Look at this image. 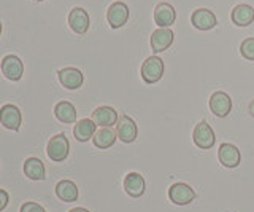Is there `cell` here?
<instances>
[{
  "label": "cell",
  "instance_id": "6da1fadb",
  "mask_svg": "<svg viewBox=\"0 0 254 212\" xmlns=\"http://www.w3.org/2000/svg\"><path fill=\"white\" fill-rule=\"evenodd\" d=\"M70 152V144L65 134H56L54 137L50 139V142L46 145V153L48 158L54 163H62L64 160H67Z\"/></svg>",
  "mask_w": 254,
  "mask_h": 212
},
{
  "label": "cell",
  "instance_id": "7a4b0ae2",
  "mask_svg": "<svg viewBox=\"0 0 254 212\" xmlns=\"http://www.w3.org/2000/svg\"><path fill=\"white\" fill-rule=\"evenodd\" d=\"M140 72H141L143 82L148 85H153L161 80L164 75V62L157 56H149L146 61H143Z\"/></svg>",
  "mask_w": 254,
  "mask_h": 212
},
{
  "label": "cell",
  "instance_id": "3957f363",
  "mask_svg": "<svg viewBox=\"0 0 254 212\" xmlns=\"http://www.w3.org/2000/svg\"><path fill=\"white\" fill-rule=\"evenodd\" d=\"M192 139H194V144L198 148H202V150H210V148L214 145V142H216L214 132H213L211 126L206 121H200L194 128Z\"/></svg>",
  "mask_w": 254,
  "mask_h": 212
},
{
  "label": "cell",
  "instance_id": "277c9868",
  "mask_svg": "<svg viewBox=\"0 0 254 212\" xmlns=\"http://www.w3.org/2000/svg\"><path fill=\"white\" fill-rule=\"evenodd\" d=\"M137 134H138L137 124H135V121L130 118V116H127V115L119 116L118 123H116L118 139L124 144H132L133 140L137 139Z\"/></svg>",
  "mask_w": 254,
  "mask_h": 212
},
{
  "label": "cell",
  "instance_id": "5b68a950",
  "mask_svg": "<svg viewBox=\"0 0 254 212\" xmlns=\"http://www.w3.org/2000/svg\"><path fill=\"white\" fill-rule=\"evenodd\" d=\"M169 198L177 206H186V204L192 203L195 198L194 188H190L188 184L177 182L169 188Z\"/></svg>",
  "mask_w": 254,
  "mask_h": 212
},
{
  "label": "cell",
  "instance_id": "8992f818",
  "mask_svg": "<svg viewBox=\"0 0 254 212\" xmlns=\"http://www.w3.org/2000/svg\"><path fill=\"white\" fill-rule=\"evenodd\" d=\"M210 110L213 112V115L219 116V118H224L232 110V99L224 91L213 93L210 98Z\"/></svg>",
  "mask_w": 254,
  "mask_h": 212
},
{
  "label": "cell",
  "instance_id": "52a82bcc",
  "mask_svg": "<svg viewBox=\"0 0 254 212\" xmlns=\"http://www.w3.org/2000/svg\"><path fill=\"white\" fill-rule=\"evenodd\" d=\"M129 14H130L129 6H127L124 2H115L110 5V8L107 11V21L113 29H119L127 22Z\"/></svg>",
  "mask_w": 254,
  "mask_h": 212
},
{
  "label": "cell",
  "instance_id": "ba28073f",
  "mask_svg": "<svg viewBox=\"0 0 254 212\" xmlns=\"http://www.w3.org/2000/svg\"><path fill=\"white\" fill-rule=\"evenodd\" d=\"M0 67H2L3 77L8 78V80H11V82L21 80V77L24 74L22 61L18 56H14V54H8V56H5L2 59V64H0Z\"/></svg>",
  "mask_w": 254,
  "mask_h": 212
},
{
  "label": "cell",
  "instance_id": "9c48e42d",
  "mask_svg": "<svg viewBox=\"0 0 254 212\" xmlns=\"http://www.w3.org/2000/svg\"><path fill=\"white\" fill-rule=\"evenodd\" d=\"M22 116L19 108L13 104H5L0 107V123L3 124L6 129L10 131H18L21 128Z\"/></svg>",
  "mask_w": 254,
  "mask_h": 212
},
{
  "label": "cell",
  "instance_id": "30bf717a",
  "mask_svg": "<svg viewBox=\"0 0 254 212\" xmlns=\"http://www.w3.org/2000/svg\"><path fill=\"white\" fill-rule=\"evenodd\" d=\"M68 26L78 35H84L89 29V14L86 10L75 6L68 13Z\"/></svg>",
  "mask_w": 254,
  "mask_h": 212
},
{
  "label": "cell",
  "instance_id": "8fae6325",
  "mask_svg": "<svg viewBox=\"0 0 254 212\" xmlns=\"http://www.w3.org/2000/svg\"><path fill=\"white\" fill-rule=\"evenodd\" d=\"M218 160L224 168H237L242 161L240 150L232 144H221L218 150Z\"/></svg>",
  "mask_w": 254,
  "mask_h": 212
},
{
  "label": "cell",
  "instance_id": "7c38bea8",
  "mask_svg": "<svg viewBox=\"0 0 254 212\" xmlns=\"http://www.w3.org/2000/svg\"><path fill=\"white\" fill-rule=\"evenodd\" d=\"M59 82L67 90H78L83 85V72L76 67H65L58 72Z\"/></svg>",
  "mask_w": 254,
  "mask_h": 212
},
{
  "label": "cell",
  "instance_id": "4fadbf2b",
  "mask_svg": "<svg viewBox=\"0 0 254 212\" xmlns=\"http://www.w3.org/2000/svg\"><path fill=\"white\" fill-rule=\"evenodd\" d=\"M124 190L132 198H140L146 192V182L138 172H129L124 179Z\"/></svg>",
  "mask_w": 254,
  "mask_h": 212
},
{
  "label": "cell",
  "instance_id": "5bb4252c",
  "mask_svg": "<svg viewBox=\"0 0 254 212\" xmlns=\"http://www.w3.org/2000/svg\"><path fill=\"white\" fill-rule=\"evenodd\" d=\"M190 22H192V26L198 30H210L218 24V19L211 10L198 8V10H194L192 16H190Z\"/></svg>",
  "mask_w": 254,
  "mask_h": 212
},
{
  "label": "cell",
  "instance_id": "9a60e30c",
  "mask_svg": "<svg viewBox=\"0 0 254 212\" xmlns=\"http://www.w3.org/2000/svg\"><path fill=\"white\" fill-rule=\"evenodd\" d=\"M175 19H177V13H175V8L170 3H157L156 10H154V21L156 24L161 29H167L170 27Z\"/></svg>",
  "mask_w": 254,
  "mask_h": 212
},
{
  "label": "cell",
  "instance_id": "2e32d148",
  "mask_svg": "<svg viewBox=\"0 0 254 212\" xmlns=\"http://www.w3.org/2000/svg\"><path fill=\"white\" fill-rule=\"evenodd\" d=\"M92 121L97 124V126L110 128L118 123V112L113 107H108V106L97 107L92 112Z\"/></svg>",
  "mask_w": 254,
  "mask_h": 212
},
{
  "label": "cell",
  "instance_id": "e0dca14e",
  "mask_svg": "<svg viewBox=\"0 0 254 212\" xmlns=\"http://www.w3.org/2000/svg\"><path fill=\"white\" fill-rule=\"evenodd\" d=\"M173 35L175 34L170 30V27L156 29L153 32V35H151V50H153L154 53L165 51L173 43Z\"/></svg>",
  "mask_w": 254,
  "mask_h": 212
},
{
  "label": "cell",
  "instance_id": "ac0fdd59",
  "mask_svg": "<svg viewBox=\"0 0 254 212\" xmlns=\"http://www.w3.org/2000/svg\"><path fill=\"white\" fill-rule=\"evenodd\" d=\"M230 18H232V22L235 26L246 27L254 21V8L251 5L240 3V5L234 6L232 13H230Z\"/></svg>",
  "mask_w": 254,
  "mask_h": 212
},
{
  "label": "cell",
  "instance_id": "d6986e66",
  "mask_svg": "<svg viewBox=\"0 0 254 212\" xmlns=\"http://www.w3.org/2000/svg\"><path fill=\"white\" fill-rule=\"evenodd\" d=\"M56 196L64 203L76 201L79 196L76 184L71 182V180H61V182H58V185H56Z\"/></svg>",
  "mask_w": 254,
  "mask_h": 212
},
{
  "label": "cell",
  "instance_id": "ffe728a7",
  "mask_svg": "<svg viewBox=\"0 0 254 212\" xmlns=\"http://www.w3.org/2000/svg\"><path fill=\"white\" fill-rule=\"evenodd\" d=\"M95 128H97V124L92 121V118H83L76 121L73 128V136L79 142H87V140L94 137Z\"/></svg>",
  "mask_w": 254,
  "mask_h": 212
},
{
  "label": "cell",
  "instance_id": "44dd1931",
  "mask_svg": "<svg viewBox=\"0 0 254 212\" xmlns=\"http://www.w3.org/2000/svg\"><path fill=\"white\" fill-rule=\"evenodd\" d=\"M54 115L61 123H75L76 121V108L68 101H61L54 107Z\"/></svg>",
  "mask_w": 254,
  "mask_h": 212
},
{
  "label": "cell",
  "instance_id": "7402d4cb",
  "mask_svg": "<svg viewBox=\"0 0 254 212\" xmlns=\"http://www.w3.org/2000/svg\"><path fill=\"white\" fill-rule=\"evenodd\" d=\"M24 174L30 180H43L45 179V164L42 160L35 158H27L24 163Z\"/></svg>",
  "mask_w": 254,
  "mask_h": 212
},
{
  "label": "cell",
  "instance_id": "603a6c76",
  "mask_svg": "<svg viewBox=\"0 0 254 212\" xmlns=\"http://www.w3.org/2000/svg\"><path fill=\"white\" fill-rule=\"evenodd\" d=\"M92 142L100 150H107V148H110L116 142V132L110 128H100L99 131H95Z\"/></svg>",
  "mask_w": 254,
  "mask_h": 212
},
{
  "label": "cell",
  "instance_id": "cb8c5ba5",
  "mask_svg": "<svg viewBox=\"0 0 254 212\" xmlns=\"http://www.w3.org/2000/svg\"><path fill=\"white\" fill-rule=\"evenodd\" d=\"M240 53L245 59L248 61H254V37L245 38L240 45Z\"/></svg>",
  "mask_w": 254,
  "mask_h": 212
},
{
  "label": "cell",
  "instance_id": "d4e9b609",
  "mask_svg": "<svg viewBox=\"0 0 254 212\" xmlns=\"http://www.w3.org/2000/svg\"><path fill=\"white\" fill-rule=\"evenodd\" d=\"M19 212H46V211H45L43 206H40V204L29 201V203H24V204H22L21 209H19Z\"/></svg>",
  "mask_w": 254,
  "mask_h": 212
},
{
  "label": "cell",
  "instance_id": "484cf974",
  "mask_svg": "<svg viewBox=\"0 0 254 212\" xmlns=\"http://www.w3.org/2000/svg\"><path fill=\"white\" fill-rule=\"evenodd\" d=\"M8 201H10V196H8V193L5 190L0 188V211H3L6 208Z\"/></svg>",
  "mask_w": 254,
  "mask_h": 212
},
{
  "label": "cell",
  "instance_id": "4316f807",
  "mask_svg": "<svg viewBox=\"0 0 254 212\" xmlns=\"http://www.w3.org/2000/svg\"><path fill=\"white\" fill-rule=\"evenodd\" d=\"M248 112H250L251 116H254V101H251V104H250V107H248Z\"/></svg>",
  "mask_w": 254,
  "mask_h": 212
},
{
  "label": "cell",
  "instance_id": "83f0119b",
  "mask_svg": "<svg viewBox=\"0 0 254 212\" xmlns=\"http://www.w3.org/2000/svg\"><path fill=\"white\" fill-rule=\"evenodd\" d=\"M68 212H89V211L84 208H75V209H70Z\"/></svg>",
  "mask_w": 254,
  "mask_h": 212
},
{
  "label": "cell",
  "instance_id": "f1b7e54d",
  "mask_svg": "<svg viewBox=\"0 0 254 212\" xmlns=\"http://www.w3.org/2000/svg\"><path fill=\"white\" fill-rule=\"evenodd\" d=\"M0 34H2V21H0Z\"/></svg>",
  "mask_w": 254,
  "mask_h": 212
},
{
  "label": "cell",
  "instance_id": "f546056e",
  "mask_svg": "<svg viewBox=\"0 0 254 212\" xmlns=\"http://www.w3.org/2000/svg\"><path fill=\"white\" fill-rule=\"evenodd\" d=\"M35 2H43V0H35Z\"/></svg>",
  "mask_w": 254,
  "mask_h": 212
}]
</instances>
